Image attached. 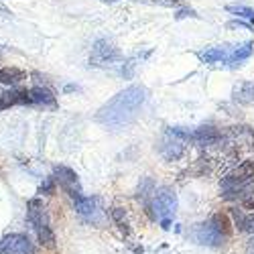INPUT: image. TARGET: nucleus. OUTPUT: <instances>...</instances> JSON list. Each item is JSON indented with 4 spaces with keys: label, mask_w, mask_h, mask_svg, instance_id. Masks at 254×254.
I'll list each match as a JSON object with an SVG mask.
<instances>
[{
    "label": "nucleus",
    "mask_w": 254,
    "mask_h": 254,
    "mask_svg": "<svg viewBox=\"0 0 254 254\" xmlns=\"http://www.w3.org/2000/svg\"><path fill=\"white\" fill-rule=\"evenodd\" d=\"M118 57H120L118 49L112 43H108L106 39H100V41H96V45L92 49L90 61L94 65H110V63H114Z\"/></svg>",
    "instance_id": "8"
},
{
    "label": "nucleus",
    "mask_w": 254,
    "mask_h": 254,
    "mask_svg": "<svg viewBox=\"0 0 254 254\" xmlns=\"http://www.w3.org/2000/svg\"><path fill=\"white\" fill-rule=\"evenodd\" d=\"M18 104H31L27 90H10L0 94V110H6L10 106H18Z\"/></svg>",
    "instance_id": "11"
},
{
    "label": "nucleus",
    "mask_w": 254,
    "mask_h": 254,
    "mask_svg": "<svg viewBox=\"0 0 254 254\" xmlns=\"http://www.w3.org/2000/svg\"><path fill=\"white\" fill-rule=\"evenodd\" d=\"M75 211L79 216H83L86 220H94V216L98 214V199L96 197H79L77 201H75Z\"/></svg>",
    "instance_id": "12"
},
{
    "label": "nucleus",
    "mask_w": 254,
    "mask_h": 254,
    "mask_svg": "<svg viewBox=\"0 0 254 254\" xmlns=\"http://www.w3.org/2000/svg\"><path fill=\"white\" fill-rule=\"evenodd\" d=\"M183 16H195V12H193V10H181V12L177 14V18H183Z\"/></svg>",
    "instance_id": "25"
},
{
    "label": "nucleus",
    "mask_w": 254,
    "mask_h": 254,
    "mask_svg": "<svg viewBox=\"0 0 254 254\" xmlns=\"http://www.w3.org/2000/svg\"><path fill=\"white\" fill-rule=\"evenodd\" d=\"M110 216H112V220L118 224V228L124 230L126 234H128V222H126V211H124L122 207H112Z\"/></svg>",
    "instance_id": "21"
},
{
    "label": "nucleus",
    "mask_w": 254,
    "mask_h": 254,
    "mask_svg": "<svg viewBox=\"0 0 254 254\" xmlns=\"http://www.w3.org/2000/svg\"><path fill=\"white\" fill-rule=\"evenodd\" d=\"M246 254H254V242H250V244H248V248H246Z\"/></svg>",
    "instance_id": "26"
},
{
    "label": "nucleus",
    "mask_w": 254,
    "mask_h": 254,
    "mask_svg": "<svg viewBox=\"0 0 254 254\" xmlns=\"http://www.w3.org/2000/svg\"><path fill=\"white\" fill-rule=\"evenodd\" d=\"M232 96L238 104H254V81H242L240 86L234 88Z\"/></svg>",
    "instance_id": "13"
},
{
    "label": "nucleus",
    "mask_w": 254,
    "mask_h": 254,
    "mask_svg": "<svg viewBox=\"0 0 254 254\" xmlns=\"http://www.w3.org/2000/svg\"><path fill=\"white\" fill-rule=\"evenodd\" d=\"M252 51H254V43H252V41H246V43H242V45H238L234 49V53L228 57V61L230 63H240V61L248 59L252 55Z\"/></svg>",
    "instance_id": "17"
},
{
    "label": "nucleus",
    "mask_w": 254,
    "mask_h": 254,
    "mask_svg": "<svg viewBox=\"0 0 254 254\" xmlns=\"http://www.w3.org/2000/svg\"><path fill=\"white\" fill-rule=\"evenodd\" d=\"M151 191L155 193L157 189H155V183H153L149 177H146V179L142 181V185L138 187V197H146V195H151Z\"/></svg>",
    "instance_id": "23"
},
{
    "label": "nucleus",
    "mask_w": 254,
    "mask_h": 254,
    "mask_svg": "<svg viewBox=\"0 0 254 254\" xmlns=\"http://www.w3.org/2000/svg\"><path fill=\"white\" fill-rule=\"evenodd\" d=\"M240 232H246V234L254 236V214L244 216V222H242V226H240Z\"/></svg>",
    "instance_id": "24"
},
{
    "label": "nucleus",
    "mask_w": 254,
    "mask_h": 254,
    "mask_svg": "<svg viewBox=\"0 0 254 254\" xmlns=\"http://www.w3.org/2000/svg\"><path fill=\"white\" fill-rule=\"evenodd\" d=\"M0 254H33V242L25 234L0 238Z\"/></svg>",
    "instance_id": "7"
},
{
    "label": "nucleus",
    "mask_w": 254,
    "mask_h": 254,
    "mask_svg": "<svg viewBox=\"0 0 254 254\" xmlns=\"http://www.w3.org/2000/svg\"><path fill=\"white\" fill-rule=\"evenodd\" d=\"M27 216H29V222L31 226L37 230L41 226H49V218H47V211H45V205L39 197L31 199L27 203Z\"/></svg>",
    "instance_id": "9"
},
{
    "label": "nucleus",
    "mask_w": 254,
    "mask_h": 254,
    "mask_svg": "<svg viewBox=\"0 0 254 254\" xmlns=\"http://www.w3.org/2000/svg\"><path fill=\"white\" fill-rule=\"evenodd\" d=\"M199 57L205 61V63H216V61H228L230 57V49L224 45V47H214V49H207L203 53H199Z\"/></svg>",
    "instance_id": "16"
},
{
    "label": "nucleus",
    "mask_w": 254,
    "mask_h": 254,
    "mask_svg": "<svg viewBox=\"0 0 254 254\" xmlns=\"http://www.w3.org/2000/svg\"><path fill=\"white\" fill-rule=\"evenodd\" d=\"M146 100V90L142 86H130L106 102L96 114V120L110 128H122L132 122Z\"/></svg>",
    "instance_id": "1"
},
{
    "label": "nucleus",
    "mask_w": 254,
    "mask_h": 254,
    "mask_svg": "<svg viewBox=\"0 0 254 254\" xmlns=\"http://www.w3.org/2000/svg\"><path fill=\"white\" fill-rule=\"evenodd\" d=\"M23 79H27V73L18 67H2L0 69V83L4 86H16Z\"/></svg>",
    "instance_id": "14"
},
{
    "label": "nucleus",
    "mask_w": 254,
    "mask_h": 254,
    "mask_svg": "<svg viewBox=\"0 0 254 254\" xmlns=\"http://www.w3.org/2000/svg\"><path fill=\"white\" fill-rule=\"evenodd\" d=\"M193 240L197 242V244H201V246H209V248H220V246H224L226 244V236L222 234V232L211 224V220H207V222H201V224H197L195 228H193Z\"/></svg>",
    "instance_id": "5"
},
{
    "label": "nucleus",
    "mask_w": 254,
    "mask_h": 254,
    "mask_svg": "<svg viewBox=\"0 0 254 254\" xmlns=\"http://www.w3.org/2000/svg\"><path fill=\"white\" fill-rule=\"evenodd\" d=\"M177 203H179L177 201V193L173 191L171 187H161V189L155 191L153 207H155V214L161 220L165 230L171 226V218L175 216V211H177Z\"/></svg>",
    "instance_id": "3"
},
{
    "label": "nucleus",
    "mask_w": 254,
    "mask_h": 254,
    "mask_svg": "<svg viewBox=\"0 0 254 254\" xmlns=\"http://www.w3.org/2000/svg\"><path fill=\"white\" fill-rule=\"evenodd\" d=\"M29 98H31V104H43V106H55V96L47 90V88H31L29 90Z\"/></svg>",
    "instance_id": "15"
},
{
    "label": "nucleus",
    "mask_w": 254,
    "mask_h": 254,
    "mask_svg": "<svg viewBox=\"0 0 254 254\" xmlns=\"http://www.w3.org/2000/svg\"><path fill=\"white\" fill-rule=\"evenodd\" d=\"M102 2H116V0H102Z\"/></svg>",
    "instance_id": "27"
},
{
    "label": "nucleus",
    "mask_w": 254,
    "mask_h": 254,
    "mask_svg": "<svg viewBox=\"0 0 254 254\" xmlns=\"http://www.w3.org/2000/svg\"><path fill=\"white\" fill-rule=\"evenodd\" d=\"M191 134L189 130H183V128H169L167 130V136L161 144V153L167 161H177L183 151H185V142L191 140Z\"/></svg>",
    "instance_id": "4"
},
{
    "label": "nucleus",
    "mask_w": 254,
    "mask_h": 254,
    "mask_svg": "<svg viewBox=\"0 0 254 254\" xmlns=\"http://www.w3.org/2000/svg\"><path fill=\"white\" fill-rule=\"evenodd\" d=\"M37 232V236H39V242L47 246V248H55V234H53V230L49 226H41L35 230Z\"/></svg>",
    "instance_id": "18"
},
{
    "label": "nucleus",
    "mask_w": 254,
    "mask_h": 254,
    "mask_svg": "<svg viewBox=\"0 0 254 254\" xmlns=\"http://www.w3.org/2000/svg\"><path fill=\"white\" fill-rule=\"evenodd\" d=\"M55 185H57V181H55V177H47L43 183H41V187H39V193H45V195H53L55 193Z\"/></svg>",
    "instance_id": "22"
},
{
    "label": "nucleus",
    "mask_w": 254,
    "mask_h": 254,
    "mask_svg": "<svg viewBox=\"0 0 254 254\" xmlns=\"http://www.w3.org/2000/svg\"><path fill=\"white\" fill-rule=\"evenodd\" d=\"M53 177H55V181L61 185V189H63V191H65L69 197H73L75 201H77L79 197H83V195H81V185H79L77 173L73 171V169H69V167H65V165H57L55 171H53Z\"/></svg>",
    "instance_id": "6"
},
{
    "label": "nucleus",
    "mask_w": 254,
    "mask_h": 254,
    "mask_svg": "<svg viewBox=\"0 0 254 254\" xmlns=\"http://www.w3.org/2000/svg\"><path fill=\"white\" fill-rule=\"evenodd\" d=\"M228 12L236 14V16H240V18H248L250 23H254V10L248 8V6H242V4H230V6H228Z\"/></svg>",
    "instance_id": "19"
},
{
    "label": "nucleus",
    "mask_w": 254,
    "mask_h": 254,
    "mask_svg": "<svg viewBox=\"0 0 254 254\" xmlns=\"http://www.w3.org/2000/svg\"><path fill=\"white\" fill-rule=\"evenodd\" d=\"M209 220H211V224H214L226 238L230 236V230H232V228H230V222H228V218H226L224 214H216V216H211Z\"/></svg>",
    "instance_id": "20"
},
{
    "label": "nucleus",
    "mask_w": 254,
    "mask_h": 254,
    "mask_svg": "<svg viewBox=\"0 0 254 254\" xmlns=\"http://www.w3.org/2000/svg\"><path fill=\"white\" fill-rule=\"evenodd\" d=\"M220 138H222V134H220L218 128H214V126H199V128L191 134V140L197 146H211V144H216Z\"/></svg>",
    "instance_id": "10"
},
{
    "label": "nucleus",
    "mask_w": 254,
    "mask_h": 254,
    "mask_svg": "<svg viewBox=\"0 0 254 254\" xmlns=\"http://www.w3.org/2000/svg\"><path fill=\"white\" fill-rule=\"evenodd\" d=\"M220 189L226 201H248V197L254 195V177L242 179L230 173L220 181Z\"/></svg>",
    "instance_id": "2"
}]
</instances>
